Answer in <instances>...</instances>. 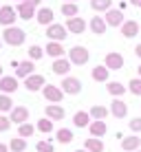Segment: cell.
Wrapping results in <instances>:
<instances>
[{
	"instance_id": "681fc988",
	"label": "cell",
	"mask_w": 141,
	"mask_h": 152,
	"mask_svg": "<svg viewBox=\"0 0 141 152\" xmlns=\"http://www.w3.org/2000/svg\"><path fill=\"white\" fill-rule=\"evenodd\" d=\"M0 49H2V40H0Z\"/></svg>"
},
{
	"instance_id": "bcb514c9",
	"label": "cell",
	"mask_w": 141,
	"mask_h": 152,
	"mask_svg": "<svg viewBox=\"0 0 141 152\" xmlns=\"http://www.w3.org/2000/svg\"><path fill=\"white\" fill-rule=\"evenodd\" d=\"M64 2H77V0H64Z\"/></svg>"
},
{
	"instance_id": "e0dca14e",
	"label": "cell",
	"mask_w": 141,
	"mask_h": 152,
	"mask_svg": "<svg viewBox=\"0 0 141 152\" xmlns=\"http://www.w3.org/2000/svg\"><path fill=\"white\" fill-rule=\"evenodd\" d=\"M35 18H38V22H40V24L49 27V24H53V9H49V7H40Z\"/></svg>"
},
{
	"instance_id": "60d3db41",
	"label": "cell",
	"mask_w": 141,
	"mask_h": 152,
	"mask_svg": "<svg viewBox=\"0 0 141 152\" xmlns=\"http://www.w3.org/2000/svg\"><path fill=\"white\" fill-rule=\"evenodd\" d=\"M134 55H137L139 60H141V44H137V46H134Z\"/></svg>"
},
{
	"instance_id": "6da1fadb",
	"label": "cell",
	"mask_w": 141,
	"mask_h": 152,
	"mask_svg": "<svg viewBox=\"0 0 141 152\" xmlns=\"http://www.w3.org/2000/svg\"><path fill=\"white\" fill-rule=\"evenodd\" d=\"M24 40H27V33L18 27H7L2 31V42L4 44H11V46H22Z\"/></svg>"
},
{
	"instance_id": "c3c4849f",
	"label": "cell",
	"mask_w": 141,
	"mask_h": 152,
	"mask_svg": "<svg viewBox=\"0 0 141 152\" xmlns=\"http://www.w3.org/2000/svg\"><path fill=\"white\" fill-rule=\"evenodd\" d=\"M75 152H88V150H75Z\"/></svg>"
},
{
	"instance_id": "8fae6325",
	"label": "cell",
	"mask_w": 141,
	"mask_h": 152,
	"mask_svg": "<svg viewBox=\"0 0 141 152\" xmlns=\"http://www.w3.org/2000/svg\"><path fill=\"white\" fill-rule=\"evenodd\" d=\"M44 113H46V117L51 119V121H62L64 119V108L62 106H57V104H49V106L44 108Z\"/></svg>"
},
{
	"instance_id": "7402d4cb",
	"label": "cell",
	"mask_w": 141,
	"mask_h": 152,
	"mask_svg": "<svg viewBox=\"0 0 141 152\" xmlns=\"http://www.w3.org/2000/svg\"><path fill=\"white\" fill-rule=\"evenodd\" d=\"M106 20L102 18V15H93V20H91V31L93 33H97V35H102V33H106Z\"/></svg>"
},
{
	"instance_id": "484cf974",
	"label": "cell",
	"mask_w": 141,
	"mask_h": 152,
	"mask_svg": "<svg viewBox=\"0 0 141 152\" xmlns=\"http://www.w3.org/2000/svg\"><path fill=\"white\" fill-rule=\"evenodd\" d=\"M84 150H88V152H104V143H102V139H97V137L86 139V141H84Z\"/></svg>"
},
{
	"instance_id": "9c48e42d",
	"label": "cell",
	"mask_w": 141,
	"mask_h": 152,
	"mask_svg": "<svg viewBox=\"0 0 141 152\" xmlns=\"http://www.w3.org/2000/svg\"><path fill=\"white\" fill-rule=\"evenodd\" d=\"M104 64L110 71H119V69H123V55L117 53V51H113V53L106 55V62H104Z\"/></svg>"
},
{
	"instance_id": "ab89813d",
	"label": "cell",
	"mask_w": 141,
	"mask_h": 152,
	"mask_svg": "<svg viewBox=\"0 0 141 152\" xmlns=\"http://www.w3.org/2000/svg\"><path fill=\"white\" fill-rule=\"evenodd\" d=\"M130 130L132 132H141V117H134V119H130Z\"/></svg>"
},
{
	"instance_id": "8992f818",
	"label": "cell",
	"mask_w": 141,
	"mask_h": 152,
	"mask_svg": "<svg viewBox=\"0 0 141 152\" xmlns=\"http://www.w3.org/2000/svg\"><path fill=\"white\" fill-rule=\"evenodd\" d=\"M42 93H44V99H46V102H51V104H60L62 99H64V95H66L62 88L53 86V84H51V86H44Z\"/></svg>"
},
{
	"instance_id": "b9f144b4",
	"label": "cell",
	"mask_w": 141,
	"mask_h": 152,
	"mask_svg": "<svg viewBox=\"0 0 141 152\" xmlns=\"http://www.w3.org/2000/svg\"><path fill=\"white\" fill-rule=\"evenodd\" d=\"M24 2H31V4H33V7H38V4L42 2V0H24Z\"/></svg>"
},
{
	"instance_id": "2e32d148",
	"label": "cell",
	"mask_w": 141,
	"mask_h": 152,
	"mask_svg": "<svg viewBox=\"0 0 141 152\" xmlns=\"http://www.w3.org/2000/svg\"><path fill=\"white\" fill-rule=\"evenodd\" d=\"M33 60H27V62H20L18 66H15V77H24L27 80L29 75H33Z\"/></svg>"
},
{
	"instance_id": "cb8c5ba5",
	"label": "cell",
	"mask_w": 141,
	"mask_h": 152,
	"mask_svg": "<svg viewBox=\"0 0 141 152\" xmlns=\"http://www.w3.org/2000/svg\"><path fill=\"white\" fill-rule=\"evenodd\" d=\"M88 113H91V117L95 119V121H106V117H108V113H110V110H108L106 106H99V104H97V106H93Z\"/></svg>"
},
{
	"instance_id": "7bdbcfd3",
	"label": "cell",
	"mask_w": 141,
	"mask_h": 152,
	"mask_svg": "<svg viewBox=\"0 0 141 152\" xmlns=\"http://www.w3.org/2000/svg\"><path fill=\"white\" fill-rule=\"evenodd\" d=\"M0 152H9V145H4V143H0Z\"/></svg>"
},
{
	"instance_id": "f907efd6",
	"label": "cell",
	"mask_w": 141,
	"mask_h": 152,
	"mask_svg": "<svg viewBox=\"0 0 141 152\" xmlns=\"http://www.w3.org/2000/svg\"><path fill=\"white\" fill-rule=\"evenodd\" d=\"M20 2H24V0H20Z\"/></svg>"
},
{
	"instance_id": "4fadbf2b",
	"label": "cell",
	"mask_w": 141,
	"mask_h": 152,
	"mask_svg": "<svg viewBox=\"0 0 141 152\" xmlns=\"http://www.w3.org/2000/svg\"><path fill=\"white\" fill-rule=\"evenodd\" d=\"M110 113H113L117 119H123V117L128 115L126 102H121V99H113V102H110Z\"/></svg>"
},
{
	"instance_id": "d6a6232c",
	"label": "cell",
	"mask_w": 141,
	"mask_h": 152,
	"mask_svg": "<svg viewBox=\"0 0 141 152\" xmlns=\"http://www.w3.org/2000/svg\"><path fill=\"white\" fill-rule=\"evenodd\" d=\"M110 0H91V9L93 11H110Z\"/></svg>"
},
{
	"instance_id": "7a4b0ae2",
	"label": "cell",
	"mask_w": 141,
	"mask_h": 152,
	"mask_svg": "<svg viewBox=\"0 0 141 152\" xmlns=\"http://www.w3.org/2000/svg\"><path fill=\"white\" fill-rule=\"evenodd\" d=\"M69 60L71 64H77V66H84L88 60H91V51L86 46H71L69 49Z\"/></svg>"
},
{
	"instance_id": "5bb4252c",
	"label": "cell",
	"mask_w": 141,
	"mask_h": 152,
	"mask_svg": "<svg viewBox=\"0 0 141 152\" xmlns=\"http://www.w3.org/2000/svg\"><path fill=\"white\" fill-rule=\"evenodd\" d=\"M51 71H53L55 75H66V73L71 71V60H64V57H60V60H53V64H51Z\"/></svg>"
},
{
	"instance_id": "f546056e",
	"label": "cell",
	"mask_w": 141,
	"mask_h": 152,
	"mask_svg": "<svg viewBox=\"0 0 141 152\" xmlns=\"http://www.w3.org/2000/svg\"><path fill=\"white\" fill-rule=\"evenodd\" d=\"M13 99L9 95H4V93H0V113H11L13 110Z\"/></svg>"
},
{
	"instance_id": "e575fe53",
	"label": "cell",
	"mask_w": 141,
	"mask_h": 152,
	"mask_svg": "<svg viewBox=\"0 0 141 152\" xmlns=\"http://www.w3.org/2000/svg\"><path fill=\"white\" fill-rule=\"evenodd\" d=\"M35 128H38L40 130V132H51V130H53V121H51V119L49 117H44V119H40V121L38 124H35Z\"/></svg>"
},
{
	"instance_id": "74e56055",
	"label": "cell",
	"mask_w": 141,
	"mask_h": 152,
	"mask_svg": "<svg viewBox=\"0 0 141 152\" xmlns=\"http://www.w3.org/2000/svg\"><path fill=\"white\" fill-rule=\"evenodd\" d=\"M35 150L38 152H55L53 143H49V141H38V143H35Z\"/></svg>"
},
{
	"instance_id": "d6986e66",
	"label": "cell",
	"mask_w": 141,
	"mask_h": 152,
	"mask_svg": "<svg viewBox=\"0 0 141 152\" xmlns=\"http://www.w3.org/2000/svg\"><path fill=\"white\" fill-rule=\"evenodd\" d=\"M121 33L126 35V38H134V35L139 33V22L137 20H126V22L121 24Z\"/></svg>"
},
{
	"instance_id": "f1b7e54d",
	"label": "cell",
	"mask_w": 141,
	"mask_h": 152,
	"mask_svg": "<svg viewBox=\"0 0 141 152\" xmlns=\"http://www.w3.org/2000/svg\"><path fill=\"white\" fill-rule=\"evenodd\" d=\"M106 121H93L91 124V134H93V137H104V134H106Z\"/></svg>"
},
{
	"instance_id": "44dd1931",
	"label": "cell",
	"mask_w": 141,
	"mask_h": 152,
	"mask_svg": "<svg viewBox=\"0 0 141 152\" xmlns=\"http://www.w3.org/2000/svg\"><path fill=\"white\" fill-rule=\"evenodd\" d=\"M18 15H20L22 20H31V18L35 15V7H33L31 2H20V4H18Z\"/></svg>"
},
{
	"instance_id": "ffe728a7",
	"label": "cell",
	"mask_w": 141,
	"mask_h": 152,
	"mask_svg": "<svg viewBox=\"0 0 141 152\" xmlns=\"http://www.w3.org/2000/svg\"><path fill=\"white\" fill-rule=\"evenodd\" d=\"M108 75H110V69L106 64H99V66L93 69V80L95 82H106L108 84Z\"/></svg>"
},
{
	"instance_id": "8d00e7d4",
	"label": "cell",
	"mask_w": 141,
	"mask_h": 152,
	"mask_svg": "<svg viewBox=\"0 0 141 152\" xmlns=\"http://www.w3.org/2000/svg\"><path fill=\"white\" fill-rule=\"evenodd\" d=\"M128 91L132 95H141V77H134V80L128 82Z\"/></svg>"
},
{
	"instance_id": "4dcf8cb0",
	"label": "cell",
	"mask_w": 141,
	"mask_h": 152,
	"mask_svg": "<svg viewBox=\"0 0 141 152\" xmlns=\"http://www.w3.org/2000/svg\"><path fill=\"white\" fill-rule=\"evenodd\" d=\"M9 150L11 152H24L27 150V141H24L22 137H15V139L9 141Z\"/></svg>"
},
{
	"instance_id": "3957f363",
	"label": "cell",
	"mask_w": 141,
	"mask_h": 152,
	"mask_svg": "<svg viewBox=\"0 0 141 152\" xmlns=\"http://www.w3.org/2000/svg\"><path fill=\"white\" fill-rule=\"evenodd\" d=\"M44 35H46L51 42H62L66 35H69V29H66L64 24H55V22H53V24H49V27H46Z\"/></svg>"
},
{
	"instance_id": "d590c367",
	"label": "cell",
	"mask_w": 141,
	"mask_h": 152,
	"mask_svg": "<svg viewBox=\"0 0 141 152\" xmlns=\"http://www.w3.org/2000/svg\"><path fill=\"white\" fill-rule=\"evenodd\" d=\"M33 132H35V128H33L31 124H22V126H18V137H22V139H29Z\"/></svg>"
},
{
	"instance_id": "9a60e30c",
	"label": "cell",
	"mask_w": 141,
	"mask_h": 152,
	"mask_svg": "<svg viewBox=\"0 0 141 152\" xmlns=\"http://www.w3.org/2000/svg\"><path fill=\"white\" fill-rule=\"evenodd\" d=\"M18 91V77H2L0 80V93L9 95V93H15Z\"/></svg>"
},
{
	"instance_id": "7c38bea8",
	"label": "cell",
	"mask_w": 141,
	"mask_h": 152,
	"mask_svg": "<svg viewBox=\"0 0 141 152\" xmlns=\"http://www.w3.org/2000/svg\"><path fill=\"white\" fill-rule=\"evenodd\" d=\"M9 117H11V121H13V124L22 126V124H27V119H29V110H27L24 106H15Z\"/></svg>"
},
{
	"instance_id": "d4e9b609",
	"label": "cell",
	"mask_w": 141,
	"mask_h": 152,
	"mask_svg": "<svg viewBox=\"0 0 141 152\" xmlns=\"http://www.w3.org/2000/svg\"><path fill=\"white\" fill-rule=\"evenodd\" d=\"M106 91L110 93L113 97H121L123 93H126V86H123L121 82H108L106 84Z\"/></svg>"
},
{
	"instance_id": "f35d334b",
	"label": "cell",
	"mask_w": 141,
	"mask_h": 152,
	"mask_svg": "<svg viewBox=\"0 0 141 152\" xmlns=\"http://www.w3.org/2000/svg\"><path fill=\"white\" fill-rule=\"evenodd\" d=\"M11 117H4V115H0V132H7L9 128H11Z\"/></svg>"
},
{
	"instance_id": "277c9868",
	"label": "cell",
	"mask_w": 141,
	"mask_h": 152,
	"mask_svg": "<svg viewBox=\"0 0 141 152\" xmlns=\"http://www.w3.org/2000/svg\"><path fill=\"white\" fill-rule=\"evenodd\" d=\"M64 27L69 29L71 35H80V33H84V31H86V20L80 18V15H75V18H66Z\"/></svg>"
},
{
	"instance_id": "816d5d0a",
	"label": "cell",
	"mask_w": 141,
	"mask_h": 152,
	"mask_svg": "<svg viewBox=\"0 0 141 152\" xmlns=\"http://www.w3.org/2000/svg\"><path fill=\"white\" fill-rule=\"evenodd\" d=\"M139 152H141V150H139Z\"/></svg>"
},
{
	"instance_id": "f6af8a7d",
	"label": "cell",
	"mask_w": 141,
	"mask_h": 152,
	"mask_svg": "<svg viewBox=\"0 0 141 152\" xmlns=\"http://www.w3.org/2000/svg\"><path fill=\"white\" fill-rule=\"evenodd\" d=\"M2 77H4V75H2V66H0V80H2Z\"/></svg>"
},
{
	"instance_id": "ba28073f",
	"label": "cell",
	"mask_w": 141,
	"mask_h": 152,
	"mask_svg": "<svg viewBox=\"0 0 141 152\" xmlns=\"http://www.w3.org/2000/svg\"><path fill=\"white\" fill-rule=\"evenodd\" d=\"M46 84H44V75H29L27 80H24V88L27 91H31V93H35V91H40V88H44Z\"/></svg>"
},
{
	"instance_id": "7dc6e473",
	"label": "cell",
	"mask_w": 141,
	"mask_h": 152,
	"mask_svg": "<svg viewBox=\"0 0 141 152\" xmlns=\"http://www.w3.org/2000/svg\"><path fill=\"white\" fill-rule=\"evenodd\" d=\"M137 71H139V77H141V66H139V69H137Z\"/></svg>"
},
{
	"instance_id": "83f0119b",
	"label": "cell",
	"mask_w": 141,
	"mask_h": 152,
	"mask_svg": "<svg viewBox=\"0 0 141 152\" xmlns=\"http://www.w3.org/2000/svg\"><path fill=\"white\" fill-rule=\"evenodd\" d=\"M55 139L60 141V143H71V141L75 139V134H73L69 128H60V130L55 132Z\"/></svg>"
},
{
	"instance_id": "ac0fdd59",
	"label": "cell",
	"mask_w": 141,
	"mask_h": 152,
	"mask_svg": "<svg viewBox=\"0 0 141 152\" xmlns=\"http://www.w3.org/2000/svg\"><path fill=\"white\" fill-rule=\"evenodd\" d=\"M121 148H123V152L141 150V139H139V137H123V139H121Z\"/></svg>"
},
{
	"instance_id": "ee69618b",
	"label": "cell",
	"mask_w": 141,
	"mask_h": 152,
	"mask_svg": "<svg viewBox=\"0 0 141 152\" xmlns=\"http://www.w3.org/2000/svg\"><path fill=\"white\" fill-rule=\"evenodd\" d=\"M130 2H132L134 7H141V0H130Z\"/></svg>"
},
{
	"instance_id": "1f68e13d",
	"label": "cell",
	"mask_w": 141,
	"mask_h": 152,
	"mask_svg": "<svg viewBox=\"0 0 141 152\" xmlns=\"http://www.w3.org/2000/svg\"><path fill=\"white\" fill-rule=\"evenodd\" d=\"M77 13H80V9H77L75 2H64V4H62V15H66V18H75Z\"/></svg>"
},
{
	"instance_id": "4316f807",
	"label": "cell",
	"mask_w": 141,
	"mask_h": 152,
	"mask_svg": "<svg viewBox=\"0 0 141 152\" xmlns=\"http://www.w3.org/2000/svg\"><path fill=\"white\" fill-rule=\"evenodd\" d=\"M91 113H84V110H80V113H75V117H73V124L77 126V128H86L88 121H91Z\"/></svg>"
},
{
	"instance_id": "5b68a950",
	"label": "cell",
	"mask_w": 141,
	"mask_h": 152,
	"mask_svg": "<svg viewBox=\"0 0 141 152\" xmlns=\"http://www.w3.org/2000/svg\"><path fill=\"white\" fill-rule=\"evenodd\" d=\"M15 20H18V11L13 7H9V4L0 7V24L2 27H13Z\"/></svg>"
},
{
	"instance_id": "52a82bcc",
	"label": "cell",
	"mask_w": 141,
	"mask_h": 152,
	"mask_svg": "<svg viewBox=\"0 0 141 152\" xmlns=\"http://www.w3.org/2000/svg\"><path fill=\"white\" fill-rule=\"evenodd\" d=\"M62 91L66 95H80L82 93V82L77 77H64L62 80Z\"/></svg>"
},
{
	"instance_id": "30bf717a",
	"label": "cell",
	"mask_w": 141,
	"mask_h": 152,
	"mask_svg": "<svg viewBox=\"0 0 141 152\" xmlns=\"http://www.w3.org/2000/svg\"><path fill=\"white\" fill-rule=\"evenodd\" d=\"M106 24L108 27H121L123 24V13L121 9H110V11H106Z\"/></svg>"
},
{
	"instance_id": "603a6c76",
	"label": "cell",
	"mask_w": 141,
	"mask_h": 152,
	"mask_svg": "<svg viewBox=\"0 0 141 152\" xmlns=\"http://www.w3.org/2000/svg\"><path fill=\"white\" fill-rule=\"evenodd\" d=\"M64 53H66V49L60 44V42H49V44H46V55H51V57H55V60H60Z\"/></svg>"
},
{
	"instance_id": "836d02e7",
	"label": "cell",
	"mask_w": 141,
	"mask_h": 152,
	"mask_svg": "<svg viewBox=\"0 0 141 152\" xmlns=\"http://www.w3.org/2000/svg\"><path fill=\"white\" fill-rule=\"evenodd\" d=\"M44 53H46V49H40L38 44H31L29 46V60L38 62V60H42V57H44Z\"/></svg>"
}]
</instances>
